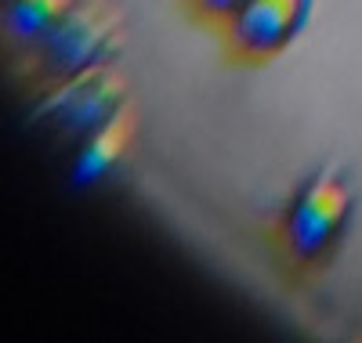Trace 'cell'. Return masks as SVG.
Segmentation results:
<instances>
[{
	"mask_svg": "<svg viewBox=\"0 0 362 343\" xmlns=\"http://www.w3.org/2000/svg\"><path fill=\"white\" fill-rule=\"evenodd\" d=\"M355 181L334 160L293 184L286 203L264 224V253L290 293H312L329 278L355 224Z\"/></svg>",
	"mask_w": 362,
	"mask_h": 343,
	"instance_id": "obj_1",
	"label": "cell"
},
{
	"mask_svg": "<svg viewBox=\"0 0 362 343\" xmlns=\"http://www.w3.org/2000/svg\"><path fill=\"white\" fill-rule=\"evenodd\" d=\"M127 44V11L119 0H80L47 37L18 54H8L15 83L33 98L76 80L80 73L112 61Z\"/></svg>",
	"mask_w": 362,
	"mask_h": 343,
	"instance_id": "obj_2",
	"label": "cell"
},
{
	"mask_svg": "<svg viewBox=\"0 0 362 343\" xmlns=\"http://www.w3.org/2000/svg\"><path fill=\"white\" fill-rule=\"evenodd\" d=\"M315 0H243L218 25V54L228 69H268L305 37Z\"/></svg>",
	"mask_w": 362,
	"mask_h": 343,
	"instance_id": "obj_3",
	"label": "cell"
},
{
	"mask_svg": "<svg viewBox=\"0 0 362 343\" xmlns=\"http://www.w3.org/2000/svg\"><path fill=\"white\" fill-rule=\"evenodd\" d=\"M127 102H131V76L119 66V58H112L37 98L33 123L51 131L54 138L76 145L95 127H102L109 116H116Z\"/></svg>",
	"mask_w": 362,
	"mask_h": 343,
	"instance_id": "obj_4",
	"label": "cell"
},
{
	"mask_svg": "<svg viewBox=\"0 0 362 343\" xmlns=\"http://www.w3.org/2000/svg\"><path fill=\"white\" fill-rule=\"evenodd\" d=\"M141 141V116L138 105L127 102L116 116H109L102 127H95L87 138L76 141L73 160H69V184L73 188H95L98 181L112 177Z\"/></svg>",
	"mask_w": 362,
	"mask_h": 343,
	"instance_id": "obj_5",
	"label": "cell"
},
{
	"mask_svg": "<svg viewBox=\"0 0 362 343\" xmlns=\"http://www.w3.org/2000/svg\"><path fill=\"white\" fill-rule=\"evenodd\" d=\"M80 0H4V11H0V33H4L8 54H18L25 47H33Z\"/></svg>",
	"mask_w": 362,
	"mask_h": 343,
	"instance_id": "obj_6",
	"label": "cell"
},
{
	"mask_svg": "<svg viewBox=\"0 0 362 343\" xmlns=\"http://www.w3.org/2000/svg\"><path fill=\"white\" fill-rule=\"evenodd\" d=\"M174 4H177L181 18H185L189 25H196V29L214 37L218 25L243 4V0H174Z\"/></svg>",
	"mask_w": 362,
	"mask_h": 343,
	"instance_id": "obj_7",
	"label": "cell"
}]
</instances>
